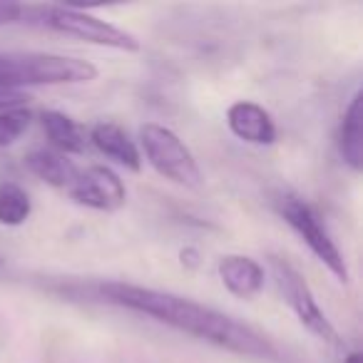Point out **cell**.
I'll return each instance as SVG.
<instances>
[{
  "label": "cell",
  "instance_id": "6da1fadb",
  "mask_svg": "<svg viewBox=\"0 0 363 363\" xmlns=\"http://www.w3.org/2000/svg\"><path fill=\"white\" fill-rule=\"evenodd\" d=\"M95 296L112 306L142 313L174 331L207 341L224 351L252 358H277V348L252 326L237 321L229 313H222L207 303L192 301L187 296H177L169 291H157L150 286H135L125 281H102L92 286Z\"/></svg>",
  "mask_w": 363,
  "mask_h": 363
},
{
  "label": "cell",
  "instance_id": "7a4b0ae2",
  "mask_svg": "<svg viewBox=\"0 0 363 363\" xmlns=\"http://www.w3.org/2000/svg\"><path fill=\"white\" fill-rule=\"evenodd\" d=\"M21 23H28V26L35 28H48V30L80 38V40L95 43V45L115 48V50H140V40L132 33L122 30V28L112 26V23L102 21V18L92 16V13L77 11V8L70 6H26Z\"/></svg>",
  "mask_w": 363,
  "mask_h": 363
},
{
  "label": "cell",
  "instance_id": "3957f363",
  "mask_svg": "<svg viewBox=\"0 0 363 363\" xmlns=\"http://www.w3.org/2000/svg\"><path fill=\"white\" fill-rule=\"evenodd\" d=\"M277 212L284 217V222L298 234L303 244L311 249V254L338 279L341 284H348V267L338 249L336 239L326 229L323 219L316 214V209L308 202H303L296 194H281L277 199Z\"/></svg>",
  "mask_w": 363,
  "mask_h": 363
},
{
  "label": "cell",
  "instance_id": "277c9868",
  "mask_svg": "<svg viewBox=\"0 0 363 363\" xmlns=\"http://www.w3.org/2000/svg\"><path fill=\"white\" fill-rule=\"evenodd\" d=\"M140 145L145 150L147 162L157 169V174L187 189L204 187V174L194 155L169 127L155 125V122L145 125L140 130Z\"/></svg>",
  "mask_w": 363,
  "mask_h": 363
},
{
  "label": "cell",
  "instance_id": "5b68a950",
  "mask_svg": "<svg viewBox=\"0 0 363 363\" xmlns=\"http://www.w3.org/2000/svg\"><path fill=\"white\" fill-rule=\"evenodd\" d=\"M272 269H274V279H277L279 289H281V294H284V301L296 313L298 323H301L306 331H311L316 338H321V341L338 343L336 328L328 321L323 308L318 306L316 296H313L311 286H308V281L303 279V274L298 272L291 262H286V259H281V257H272Z\"/></svg>",
  "mask_w": 363,
  "mask_h": 363
},
{
  "label": "cell",
  "instance_id": "8992f818",
  "mask_svg": "<svg viewBox=\"0 0 363 363\" xmlns=\"http://www.w3.org/2000/svg\"><path fill=\"white\" fill-rule=\"evenodd\" d=\"M21 87L30 85H77L92 82L97 67L80 57L55 55V52H18Z\"/></svg>",
  "mask_w": 363,
  "mask_h": 363
},
{
  "label": "cell",
  "instance_id": "52a82bcc",
  "mask_svg": "<svg viewBox=\"0 0 363 363\" xmlns=\"http://www.w3.org/2000/svg\"><path fill=\"white\" fill-rule=\"evenodd\" d=\"M67 194L77 204L87 209H97V212H117L127 202V189L117 177V172L102 164H92L77 172Z\"/></svg>",
  "mask_w": 363,
  "mask_h": 363
},
{
  "label": "cell",
  "instance_id": "ba28073f",
  "mask_svg": "<svg viewBox=\"0 0 363 363\" xmlns=\"http://www.w3.org/2000/svg\"><path fill=\"white\" fill-rule=\"evenodd\" d=\"M227 125L234 137L249 142V145H274L277 140V125H274L272 115L257 102H234L227 110Z\"/></svg>",
  "mask_w": 363,
  "mask_h": 363
},
{
  "label": "cell",
  "instance_id": "9c48e42d",
  "mask_svg": "<svg viewBox=\"0 0 363 363\" xmlns=\"http://www.w3.org/2000/svg\"><path fill=\"white\" fill-rule=\"evenodd\" d=\"M219 279L237 298H254L264 289V267L252 257L227 254L219 262Z\"/></svg>",
  "mask_w": 363,
  "mask_h": 363
},
{
  "label": "cell",
  "instance_id": "30bf717a",
  "mask_svg": "<svg viewBox=\"0 0 363 363\" xmlns=\"http://www.w3.org/2000/svg\"><path fill=\"white\" fill-rule=\"evenodd\" d=\"M90 142L97 147V152H102L105 157L115 160L117 164L127 167L130 172L142 169V155L137 150V145L130 140L122 127H117L115 122H97L90 130Z\"/></svg>",
  "mask_w": 363,
  "mask_h": 363
},
{
  "label": "cell",
  "instance_id": "8fae6325",
  "mask_svg": "<svg viewBox=\"0 0 363 363\" xmlns=\"http://www.w3.org/2000/svg\"><path fill=\"white\" fill-rule=\"evenodd\" d=\"M26 167L38 177L43 179L45 184L55 189H70L72 182H75L77 172L80 167L75 164L72 160H67V155H60L55 150H33L30 155L26 157Z\"/></svg>",
  "mask_w": 363,
  "mask_h": 363
},
{
  "label": "cell",
  "instance_id": "7c38bea8",
  "mask_svg": "<svg viewBox=\"0 0 363 363\" xmlns=\"http://www.w3.org/2000/svg\"><path fill=\"white\" fill-rule=\"evenodd\" d=\"M40 125L45 137L50 140V150L60 152V155H82L87 150L85 132L80 130L72 117L57 110H45L40 115Z\"/></svg>",
  "mask_w": 363,
  "mask_h": 363
},
{
  "label": "cell",
  "instance_id": "4fadbf2b",
  "mask_svg": "<svg viewBox=\"0 0 363 363\" xmlns=\"http://www.w3.org/2000/svg\"><path fill=\"white\" fill-rule=\"evenodd\" d=\"M338 150L341 157L353 172H361L363 167V127H361V92L351 97L346 112L341 117L338 130Z\"/></svg>",
  "mask_w": 363,
  "mask_h": 363
},
{
  "label": "cell",
  "instance_id": "5bb4252c",
  "mask_svg": "<svg viewBox=\"0 0 363 363\" xmlns=\"http://www.w3.org/2000/svg\"><path fill=\"white\" fill-rule=\"evenodd\" d=\"M30 212H33V204L26 189L13 184V182H3L0 184V224L21 227L30 217Z\"/></svg>",
  "mask_w": 363,
  "mask_h": 363
},
{
  "label": "cell",
  "instance_id": "9a60e30c",
  "mask_svg": "<svg viewBox=\"0 0 363 363\" xmlns=\"http://www.w3.org/2000/svg\"><path fill=\"white\" fill-rule=\"evenodd\" d=\"M33 122V112L28 107H8L0 112V147H11L28 132Z\"/></svg>",
  "mask_w": 363,
  "mask_h": 363
},
{
  "label": "cell",
  "instance_id": "2e32d148",
  "mask_svg": "<svg viewBox=\"0 0 363 363\" xmlns=\"http://www.w3.org/2000/svg\"><path fill=\"white\" fill-rule=\"evenodd\" d=\"M21 92L16 72V52H0V95Z\"/></svg>",
  "mask_w": 363,
  "mask_h": 363
},
{
  "label": "cell",
  "instance_id": "e0dca14e",
  "mask_svg": "<svg viewBox=\"0 0 363 363\" xmlns=\"http://www.w3.org/2000/svg\"><path fill=\"white\" fill-rule=\"evenodd\" d=\"M23 11H26V6H21V3H0V28L21 23Z\"/></svg>",
  "mask_w": 363,
  "mask_h": 363
},
{
  "label": "cell",
  "instance_id": "ac0fdd59",
  "mask_svg": "<svg viewBox=\"0 0 363 363\" xmlns=\"http://www.w3.org/2000/svg\"><path fill=\"white\" fill-rule=\"evenodd\" d=\"M343 363H363V358H361V353H358V351H351L346 358H343Z\"/></svg>",
  "mask_w": 363,
  "mask_h": 363
}]
</instances>
